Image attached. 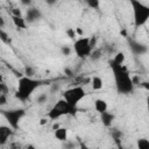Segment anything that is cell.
<instances>
[{
  "mask_svg": "<svg viewBox=\"0 0 149 149\" xmlns=\"http://www.w3.org/2000/svg\"><path fill=\"white\" fill-rule=\"evenodd\" d=\"M85 97L86 92L81 86H73L63 92V99L72 107H77Z\"/></svg>",
  "mask_w": 149,
  "mask_h": 149,
  "instance_id": "5b68a950",
  "label": "cell"
},
{
  "mask_svg": "<svg viewBox=\"0 0 149 149\" xmlns=\"http://www.w3.org/2000/svg\"><path fill=\"white\" fill-rule=\"evenodd\" d=\"M94 109H95L98 113H101V112L107 111V109H108L107 101L104 100V99H95V101H94Z\"/></svg>",
  "mask_w": 149,
  "mask_h": 149,
  "instance_id": "5bb4252c",
  "label": "cell"
},
{
  "mask_svg": "<svg viewBox=\"0 0 149 149\" xmlns=\"http://www.w3.org/2000/svg\"><path fill=\"white\" fill-rule=\"evenodd\" d=\"M0 40H1L2 42H5V43H8V42H9L8 34H7L5 30H2L1 28H0Z\"/></svg>",
  "mask_w": 149,
  "mask_h": 149,
  "instance_id": "7402d4cb",
  "label": "cell"
},
{
  "mask_svg": "<svg viewBox=\"0 0 149 149\" xmlns=\"http://www.w3.org/2000/svg\"><path fill=\"white\" fill-rule=\"evenodd\" d=\"M109 66H111V70L113 72V76H114L116 91L120 94L133 93L134 83H133V79H132L128 70L123 66V64L119 65V64H115L113 61H111L109 62Z\"/></svg>",
  "mask_w": 149,
  "mask_h": 149,
  "instance_id": "6da1fadb",
  "label": "cell"
},
{
  "mask_svg": "<svg viewBox=\"0 0 149 149\" xmlns=\"http://www.w3.org/2000/svg\"><path fill=\"white\" fill-rule=\"evenodd\" d=\"M129 47H130V50L133 54L135 55H143V54H147L148 51V48L146 44H142L140 42H135V41H132L129 43Z\"/></svg>",
  "mask_w": 149,
  "mask_h": 149,
  "instance_id": "9c48e42d",
  "label": "cell"
},
{
  "mask_svg": "<svg viewBox=\"0 0 149 149\" xmlns=\"http://www.w3.org/2000/svg\"><path fill=\"white\" fill-rule=\"evenodd\" d=\"M45 2H47L49 6H52V5H55V3L57 2V0H45Z\"/></svg>",
  "mask_w": 149,
  "mask_h": 149,
  "instance_id": "f546056e",
  "label": "cell"
},
{
  "mask_svg": "<svg viewBox=\"0 0 149 149\" xmlns=\"http://www.w3.org/2000/svg\"><path fill=\"white\" fill-rule=\"evenodd\" d=\"M20 2L23 5V6H30L31 5V2H33V0H20Z\"/></svg>",
  "mask_w": 149,
  "mask_h": 149,
  "instance_id": "83f0119b",
  "label": "cell"
},
{
  "mask_svg": "<svg viewBox=\"0 0 149 149\" xmlns=\"http://www.w3.org/2000/svg\"><path fill=\"white\" fill-rule=\"evenodd\" d=\"M91 58L92 59H99L100 58V56H101V52H100V50H94V49H92V51H91Z\"/></svg>",
  "mask_w": 149,
  "mask_h": 149,
  "instance_id": "603a6c76",
  "label": "cell"
},
{
  "mask_svg": "<svg viewBox=\"0 0 149 149\" xmlns=\"http://www.w3.org/2000/svg\"><path fill=\"white\" fill-rule=\"evenodd\" d=\"M12 15H14V16H22V12H21L20 8H13Z\"/></svg>",
  "mask_w": 149,
  "mask_h": 149,
  "instance_id": "4316f807",
  "label": "cell"
},
{
  "mask_svg": "<svg viewBox=\"0 0 149 149\" xmlns=\"http://www.w3.org/2000/svg\"><path fill=\"white\" fill-rule=\"evenodd\" d=\"M73 51L77 57L86 58L91 55L92 47L90 44V37H79L73 43Z\"/></svg>",
  "mask_w": 149,
  "mask_h": 149,
  "instance_id": "8992f818",
  "label": "cell"
},
{
  "mask_svg": "<svg viewBox=\"0 0 149 149\" xmlns=\"http://www.w3.org/2000/svg\"><path fill=\"white\" fill-rule=\"evenodd\" d=\"M71 48L70 47H66V45H64V47H62L61 48V52H62V55L63 56H69L70 54H71Z\"/></svg>",
  "mask_w": 149,
  "mask_h": 149,
  "instance_id": "cb8c5ba5",
  "label": "cell"
},
{
  "mask_svg": "<svg viewBox=\"0 0 149 149\" xmlns=\"http://www.w3.org/2000/svg\"><path fill=\"white\" fill-rule=\"evenodd\" d=\"M125 61H126V56H125V54L122 51L116 52L115 56H114V58H113V62L115 64H119V65H122L125 63Z\"/></svg>",
  "mask_w": 149,
  "mask_h": 149,
  "instance_id": "2e32d148",
  "label": "cell"
},
{
  "mask_svg": "<svg viewBox=\"0 0 149 149\" xmlns=\"http://www.w3.org/2000/svg\"><path fill=\"white\" fill-rule=\"evenodd\" d=\"M2 114L8 122V125L13 129H17L21 119L26 115V111L23 108H15V109H8V111H2Z\"/></svg>",
  "mask_w": 149,
  "mask_h": 149,
  "instance_id": "52a82bcc",
  "label": "cell"
},
{
  "mask_svg": "<svg viewBox=\"0 0 149 149\" xmlns=\"http://www.w3.org/2000/svg\"><path fill=\"white\" fill-rule=\"evenodd\" d=\"M100 120L105 127H109V126H112V123L114 121V114H112L111 112H107V111L101 112L100 113Z\"/></svg>",
  "mask_w": 149,
  "mask_h": 149,
  "instance_id": "8fae6325",
  "label": "cell"
},
{
  "mask_svg": "<svg viewBox=\"0 0 149 149\" xmlns=\"http://www.w3.org/2000/svg\"><path fill=\"white\" fill-rule=\"evenodd\" d=\"M13 128L10 126H0V144H5L8 140V137L12 135Z\"/></svg>",
  "mask_w": 149,
  "mask_h": 149,
  "instance_id": "30bf717a",
  "label": "cell"
},
{
  "mask_svg": "<svg viewBox=\"0 0 149 149\" xmlns=\"http://www.w3.org/2000/svg\"><path fill=\"white\" fill-rule=\"evenodd\" d=\"M8 94V86L3 83V81H1L0 83V94Z\"/></svg>",
  "mask_w": 149,
  "mask_h": 149,
  "instance_id": "d4e9b609",
  "label": "cell"
},
{
  "mask_svg": "<svg viewBox=\"0 0 149 149\" xmlns=\"http://www.w3.org/2000/svg\"><path fill=\"white\" fill-rule=\"evenodd\" d=\"M47 100H48V95H47L45 93L40 94V95L37 97V99H36V101H37L38 105H43L44 102H47Z\"/></svg>",
  "mask_w": 149,
  "mask_h": 149,
  "instance_id": "d6986e66",
  "label": "cell"
},
{
  "mask_svg": "<svg viewBox=\"0 0 149 149\" xmlns=\"http://www.w3.org/2000/svg\"><path fill=\"white\" fill-rule=\"evenodd\" d=\"M3 26H5V19L0 15V28H2Z\"/></svg>",
  "mask_w": 149,
  "mask_h": 149,
  "instance_id": "1f68e13d",
  "label": "cell"
},
{
  "mask_svg": "<svg viewBox=\"0 0 149 149\" xmlns=\"http://www.w3.org/2000/svg\"><path fill=\"white\" fill-rule=\"evenodd\" d=\"M12 21H13V24L16 28H19V29H26L27 28V21L22 16H14V15H12Z\"/></svg>",
  "mask_w": 149,
  "mask_h": 149,
  "instance_id": "4fadbf2b",
  "label": "cell"
},
{
  "mask_svg": "<svg viewBox=\"0 0 149 149\" xmlns=\"http://www.w3.org/2000/svg\"><path fill=\"white\" fill-rule=\"evenodd\" d=\"M74 30H76V34H78V35L83 36V34H84V33H83V30H81L79 27H78V28H74Z\"/></svg>",
  "mask_w": 149,
  "mask_h": 149,
  "instance_id": "f1b7e54d",
  "label": "cell"
},
{
  "mask_svg": "<svg viewBox=\"0 0 149 149\" xmlns=\"http://www.w3.org/2000/svg\"><path fill=\"white\" fill-rule=\"evenodd\" d=\"M64 72H65V73H66V76H69V77H72V76H73V74H72V71H71V70H69V69H65V70H64Z\"/></svg>",
  "mask_w": 149,
  "mask_h": 149,
  "instance_id": "4dcf8cb0",
  "label": "cell"
},
{
  "mask_svg": "<svg viewBox=\"0 0 149 149\" xmlns=\"http://www.w3.org/2000/svg\"><path fill=\"white\" fill-rule=\"evenodd\" d=\"M136 146L139 149H148L149 148V141L147 139H139L136 142Z\"/></svg>",
  "mask_w": 149,
  "mask_h": 149,
  "instance_id": "e0dca14e",
  "label": "cell"
},
{
  "mask_svg": "<svg viewBox=\"0 0 149 149\" xmlns=\"http://www.w3.org/2000/svg\"><path fill=\"white\" fill-rule=\"evenodd\" d=\"M133 9L134 24L136 28L143 26L149 19V7L141 2L140 0H129Z\"/></svg>",
  "mask_w": 149,
  "mask_h": 149,
  "instance_id": "277c9868",
  "label": "cell"
},
{
  "mask_svg": "<svg viewBox=\"0 0 149 149\" xmlns=\"http://www.w3.org/2000/svg\"><path fill=\"white\" fill-rule=\"evenodd\" d=\"M65 34L69 36V38H71V40H74L76 38V30H74V28H68L66 30H65Z\"/></svg>",
  "mask_w": 149,
  "mask_h": 149,
  "instance_id": "ffe728a7",
  "label": "cell"
},
{
  "mask_svg": "<svg viewBox=\"0 0 149 149\" xmlns=\"http://www.w3.org/2000/svg\"><path fill=\"white\" fill-rule=\"evenodd\" d=\"M41 86V80L34 79L33 77L23 76L17 81V88L15 92V98L20 101H26L30 98V95L34 93L36 88Z\"/></svg>",
  "mask_w": 149,
  "mask_h": 149,
  "instance_id": "7a4b0ae2",
  "label": "cell"
},
{
  "mask_svg": "<svg viewBox=\"0 0 149 149\" xmlns=\"http://www.w3.org/2000/svg\"><path fill=\"white\" fill-rule=\"evenodd\" d=\"M91 86H92L93 90L99 91V90L102 88V86H104V81H102V79H101L99 76H94V77L91 79Z\"/></svg>",
  "mask_w": 149,
  "mask_h": 149,
  "instance_id": "9a60e30c",
  "label": "cell"
},
{
  "mask_svg": "<svg viewBox=\"0 0 149 149\" xmlns=\"http://www.w3.org/2000/svg\"><path fill=\"white\" fill-rule=\"evenodd\" d=\"M35 74V70H34V68H31V66H26L24 68V76H27V77H33Z\"/></svg>",
  "mask_w": 149,
  "mask_h": 149,
  "instance_id": "44dd1931",
  "label": "cell"
},
{
  "mask_svg": "<svg viewBox=\"0 0 149 149\" xmlns=\"http://www.w3.org/2000/svg\"><path fill=\"white\" fill-rule=\"evenodd\" d=\"M7 104V94H0V106H5Z\"/></svg>",
  "mask_w": 149,
  "mask_h": 149,
  "instance_id": "484cf974",
  "label": "cell"
},
{
  "mask_svg": "<svg viewBox=\"0 0 149 149\" xmlns=\"http://www.w3.org/2000/svg\"><path fill=\"white\" fill-rule=\"evenodd\" d=\"M38 19H41V12L37 9V8H34V7H30L27 9V13H26V21L28 23H34L35 21H37Z\"/></svg>",
  "mask_w": 149,
  "mask_h": 149,
  "instance_id": "ba28073f",
  "label": "cell"
},
{
  "mask_svg": "<svg viewBox=\"0 0 149 149\" xmlns=\"http://www.w3.org/2000/svg\"><path fill=\"white\" fill-rule=\"evenodd\" d=\"M84 1L86 2V5L88 7H91L93 9H95V8L99 7V0H84Z\"/></svg>",
  "mask_w": 149,
  "mask_h": 149,
  "instance_id": "ac0fdd59",
  "label": "cell"
},
{
  "mask_svg": "<svg viewBox=\"0 0 149 149\" xmlns=\"http://www.w3.org/2000/svg\"><path fill=\"white\" fill-rule=\"evenodd\" d=\"M54 135L58 141H65L68 139V129L64 127H57L56 129H54Z\"/></svg>",
  "mask_w": 149,
  "mask_h": 149,
  "instance_id": "7c38bea8",
  "label": "cell"
},
{
  "mask_svg": "<svg viewBox=\"0 0 149 149\" xmlns=\"http://www.w3.org/2000/svg\"><path fill=\"white\" fill-rule=\"evenodd\" d=\"M45 122H47V120H45V119H42V120H41V125H44Z\"/></svg>",
  "mask_w": 149,
  "mask_h": 149,
  "instance_id": "d6a6232c",
  "label": "cell"
},
{
  "mask_svg": "<svg viewBox=\"0 0 149 149\" xmlns=\"http://www.w3.org/2000/svg\"><path fill=\"white\" fill-rule=\"evenodd\" d=\"M2 80H3V78H2V74H1V73H0V83H1V81H2Z\"/></svg>",
  "mask_w": 149,
  "mask_h": 149,
  "instance_id": "836d02e7",
  "label": "cell"
},
{
  "mask_svg": "<svg viewBox=\"0 0 149 149\" xmlns=\"http://www.w3.org/2000/svg\"><path fill=\"white\" fill-rule=\"evenodd\" d=\"M77 113V107L70 106L63 98L59 99L48 112V119L50 120H58L64 115H74Z\"/></svg>",
  "mask_w": 149,
  "mask_h": 149,
  "instance_id": "3957f363",
  "label": "cell"
}]
</instances>
